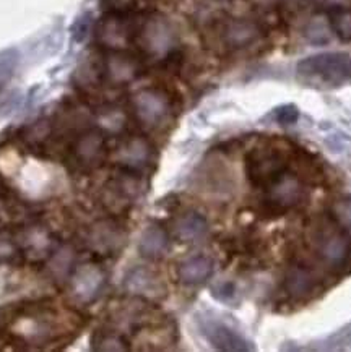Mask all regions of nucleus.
<instances>
[{"label":"nucleus","instance_id":"423d86ee","mask_svg":"<svg viewBox=\"0 0 351 352\" xmlns=\"http://www.w3.org/2000/svg\"><path fill=\"white\" fill-rule=\"evenodd\" d=\"M202 333L210 341V344H213V347H217L220 351L242 352L254 349L251 342L244 340L240 333H236L222 322H217V320H204L202 322Z\"/></svg>","mask_w":351,"mask_h":352},{"label":"nucleus","instance_id":"aec40b11","mask_svg":"<svg viewBox=\"0 0 351 352\" xmlns=\"http://www.w3.org/2000/svg\"><path fill=\"white\" fill-rule=\"evenodd\" d=\"M330 28L345 43H351V10L337 7L330 10Z\"/></svg>","mask_w":351,"mask_h":352},{"label":"nucleus","instance_id":"4468645a","mask_svg":"<svg viewBox=\"0 0 351 352\" xmlns=\"http://www.w3.org/2000/svg\"><path fill=\"white\" fill-rule=\"evenodd\" d=\"M285 286L288 294L291 297L304 299V297L312 294V291L316 289V276H314V273L310 272L308 266L292 265L286 273Z\"/></svg>","mask_w":351,"mask_h":352},{"label":"nucleus","instance_id":"f3484780","mask_svg":"<svg viewBox=\"0 0 351 352\" xmlns=\"http://www.w3.org/2000/svg\"><path fill=\"white\" fill-rule=\"evenodd\" d=\"M103 151H105V140L98 132H88L75 144L76 160H78L80 164L85 166L98 164L103 156Z\"/></svg>","mask_w":351,"mask_h":352},{"label":"nucleus","instance_id":"20e7f679","mask_svg":"<svg viewBox=\"0 0 351 352\" xmlns=\"http://www.w3.org/2000/svg\"><path fill=\"white\" fill-rule=\"evenodd\" d=\"M174 30L164 18L153 16L142 26L140 44L142 49L151 57H164L174 47Z\"/></svg>","mask_w":351,"mask_h":352},{"label":"nucleus","instance_id":"a211bd4d","mask_svg":"<svg viewBox=\"0 0 351 352\" xmlns=\"http://www.w3.org/2000/svg\"><path fill=\"white\" fill-rule=\"evenodd\" d=\"M168 234L160 226H150L142 234L138 250L147 258H160L168 250Z\"/></svg>","mask_w":351,"mask_h":352},{"label":"nucleus","instance_id":"c85d7f7f","mask_svg":"<svg viewBox=\"0 0 351 352\" xmlns=\"http://www.w3.org/2000/svg\"><path fill=\"white\" fill-rule=\"evenodd\" d=\"M319 2L322 3V6L328 7L332 10V8H337V7H343V2L345 0H319Z\"/></svg>","mask_w":351,"mask_h":352},{"label":"nucleus","instance_id":"0eeeda50","mask_svg":"<svg viewBox=\"0 0 351 352\" xmlns=\"http://www.w3.org/2000/svg\"><path fill=\"white\" fill-rule=\"evenodd\" d=\"M317 252L330 266H343L350 256L348 237L339 231H323L317 237Z\"/></svg>","mask_w":351,"mask_h":352},{"label":"nucleus","instance_id":"a878e982","mask_svg":"<svg viewBox=\"0 0 351 352\" xmlns=\"http://www.w3.org/2000/svg\"><path fill=\"white\" fill-rule=\"evenodd\" d=\"M135 0H101L103 10L107 13H116V15H125L132 10Z\"/></svg>","mask_w":351,"mask_h":352},{"label":"nucleus","instance_id":"9d476101","mask_svg":"<svg viewBox=\"0 0 351 352\" xmlns=\"http://www.w3.org/2000/svg\"><path fill=\"white\" fill-rule=\"evenodd\" d=\"M123 229L111 221H103V223L93 226V229L88 234L89 247L101 255L114 254L123 245Z\"/></svg>","mask_w":351,"mask_h":352},{"label":"nucleus","instance_id":"5701e85b","mask_svg":"<svg viewBox=\"0 0 351 352\" xmlns=\"http://www.w3.org/2000/svg\"><path fill=\"white\" fill-rule=\"evenodd\" d=\"M330 23L327 25L321 18H316V20H312L309 23L308 30H306V36H308L310 43L323 44L328 43V39H330Z\"/></svg>","mask_w":351,"mask_h":352},{"label":"nucleus","instance_id":"ddd939ff","mask_svg":"<svg viewBox=\"0 0 351 352\" xmlns=\"http://www.w3.org/2000/svg\"><path fill=\"white\" fill-rule=\"evenodd\" d=\"M260 28L254 21L249 20H233L224 26L223 41L228 47L242 49L257 41Z\"/></svg>","mask_w":351,"mask_h":352},{"label":"nucleus","instance_id":"9b49d317","mask_svg":"<svg viewBox=\"0 0 351 352\" xmlns=\"http://www.w3.org/2000/svg\"><path fill=\"white\" fill-rule=\"evenodd\" d=\"M140 74V64L132 56L124 52H114L106 60V75L111 83L125 85L137 78Z\"/></svg>","mask_w":351,"mask_h":352},{"label":"nucleus","instance_id":"bb28decb","mask_svg":"<svg viewBox=\"0 0 351 352\" xmlns=\"http://www.w3.org/2000/svg\"><path fill=\"white\" fill-rule=\"evenodd\" d=\"M298 119V109L295 106H285L277 111V120L280 124H292Z\"/></svg>","mask_w":351,"mask_h":352},{"label":"nucleus","instance_id":"f03ea898","mask_svg":"<svg viewBox=\"0 0 351 352\" xmlns=\"http://www.w3.org/2000/svg\"><path fill=\"white\" fill-rule=\"evenodd\" d=\"M246 170L252 184L267 187L270 182L286 173V162L275 148H254L246 156Z\"/></svg>","mask_w":351,"mask_h":352},{"label":"nucleus","instance_id":"6e6552de","mask_svg":"<svg viewBox=\"0 0 351 352\" xmlns=\"http://www.w3.org/2000/svg\"><path fill=\"white\" fill-rule=\"evenodd\" d=\"M103 284H105V273L94 265H83L75 272L72 291L80 302H92L100 294Z\"/></svg>","mask_w":351,"mask_h":352},{"label":"nucleus","instance_id":"f8f14e48","mask_svg":"<svg viewBox=\"0 0 351 352\" xmlns=\"http://www.w3.org/2000/svg\"><path fill=\"white\" fill-rule=\"evenodd\" d=\"M151 146L145 138L134 137L129 138L119 146L117 151V161L127 169H140L150 161Z\"/></svg>","mask_w":351,"mask_h":352},{"label":"nucleus","instance_id":"6ab92c4d","mask_svg":"<svg viewBox=\"0 0 351 352\" xmlns=\"http://www.w3.org/2000/svg\"><path fill=\"white\" fill-rule=\"evenodd\" d=\"M127 287L134 294H140L147 297H155L160 294L161 284L158 279L147 270H135L127 278Z\"/></svg>","mask_w":351,"mask_h":352},{"label":"nucleus","instance_id":"dca6fc26","mask_svg":"<svg viewBox=\"0 0 351 352\" xmlns=\"http://www.w3.org/2000/svg\"><path fill=\"white\" fill-rule=\"evenodd\" d=\"M209 224L199 213H186L174 223V234L181 242H197L204 239Z\"/></svg>","mask_w":351,"mask_h":352},{"label":"nucleus","instance_id":"412c9836","mask_svg":"<svg viewBox=\"0 0 351 352\" xmlns=\"http://www.w3.org/2000/svg\"><path fill=\"white\" fill-rule=\"evenodd\" d=\"M18 65V54L15 49L0 51V89L10 81Z\"/></svg>","mask_w":351,"mask_h":352},{"label":"nucleus","instance_id":"cd10ccee","mask_svg":"<svg viewBox=\"0 0 351 352\" xmlns=\"http://www.w3.org/2000/svg\"><path fill=\"white\" fill-rule=\"evenodd\" d=\"M213 296L218 297L220 300H229V299H231V297H234L233 284L224 283V284H222V286H218V289H215Z\"/></svg>","mask_w":351,"mask_h":352},{"label":"nucleus","instance_id":"f257e3e1","mask_svg":"<svg viewBox=\"0 0 351 352\" xmlns=\"http://www.w3.org/2000/svg\"><path fill=\"white\" fill-rule=\"evenodd\" d=\"M348 54L326 52L308 57L298 64V75L308 81H321L326 85H339L346 80Z\"/></svg>","mask_w":351,"mask_h":352},{"label":"nucleus","instance_id":"2eb2a0df","mask_svg":"<svg viewBox=\"0 0 351 352\" xmlns=\"http://www.w3.org/2000/svg\"><path fill=\"white\" fill-rule=\"evenodd\" d=\"M213 272V261L209 256H191L186 261H182L178 268V276L184 284L193 286V284L204 283L210 278Z\"/></svg>","mask_w":351,"mask_h":352},{"label":"nucleus","instance_id":"7ed1b4c3","mask_svg":"<svg viewBox=\"0 0 351 352\" xmlns=\"http://www.w3.org/2000/svg\"><path fill=\"white\" fill-rule=\"evenodd\" d=\"M132 106L137 119L145 127L150 129L158 127L169 116L168 98L161 91H156V89H143V91L135 94Z\"/></svg>","mask_w":351,"mask_h":352},{"label":"nucleus","instance_id":"c756f323","mask_svg":"<svg viewBox=\"0 0 351 352\" xmlns=\"http://www.w3.org/2000/svg\"><path fill=\"white\" fill-rule=\"evenodd\" d=\"M254 2L260 7H273L275 3L280 2V0H254Z\"/></svg>","mask_w":351,"mask_h":352},{"label":"nucleus","instance_id":"393cba45","mask_svg":"<svg viewBox=\"0 0 351 352\" xmlns=\"http://www.w3.org/2000/svg\"><path fill=\"white\" fill-rule=\"evenodd\" d=\"M70 263H72V254L69 250H62L52 258V265L51 270L54 272L56 276H65L70 270Z\"/></svg>","mask_w":351,"mask_h":352},{"label":"nucleus","instance_id":"b1692460","mask_svg":"<svg viewBox=\"0 0 351 352\" xmlns=\"http://www.w3.org/2000/svg\"><path fill=\"white\" fill-rule=\"evenodd\" d=\"M332 216L345 231L351 232V198H340L332 205Z\"/></svg>","mask_w":351,"mask_h":352},{"label":"nucleus","instance_id":"7c9ffc66","mask_svg":"<svg viewBox=\"0 0 351 352\" xmlns=\"http://www.w3.org/2000/svg\"><path fill=\"white\" fill-rule=\"evenodd\" d=\"M346 80H351V58L348 60V65H346Z\"/></svg>","mask_w":351,"mask_h":352},{"label":"nucleus","instance_id":"39448f33","mask_svg":"<svg viewBox=\"0 0 351 352\" xmlns=\"http://www.w3.org/2000/svg\"><path fill=\"white\" fill-rule=\"evenodd\" d=\"M267 201L277 210H290L303 200V185L296 175L283 173L267 187Z\"/></svg>","mask_w":351,"mask_h":352},{"label":"nucleus","instance_id":"1a4fd4ad","mask_svg":"<svg viewBox=\"0 0 351 352\" xmlns=\"http://www.w3.org/2000/svg\"><path fill=\"white\" fill-rule=\"evenodd\" d=\"M98 38L103 46L109 49H123L132 39V25L125 20L124 15L107 13V16L101 21Z\"/></svg>","mask_w":351,"mask_h":352},{"label":"nucleus","instance_id":"4be33fe9","mask_svg":"<svg viewBox=\"0 0 351 352\" xmlns=\"http://www.w3.org/2000/svg\"><path fill=\"white\" fill-rule=\"evenodd\" d=\"M93 347L96 351H127V344L123 338L107 331H100L94 336Z\"/></svg>","mask_w":351,"mask_h":352}]
</instances>
